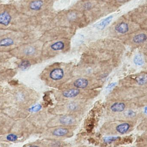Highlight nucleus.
<instances>
[{
  "label": "nucleus",
  "instance_id": "nucleus-6",
  "mask_svg": "<svg viewBox=\"0 0 147 147\" xmlns=\"http://www.w3.org/2000/svg\"><path fill=\"white\" fill-rule=\"evenodd\" d=\"M125 108L126 105L124 103L116 102L111 105V109L113 112H121L125 110Z\"/></svg>",
  "mask_w": 147,
  "mask_h": 147
},
{
  "label": "nucleus",
  "instance_id": "nucleus-19",
  "mask_svg": "<svg viewBox=\"0 0 147 147\" xmlns=\"http://www.w3.org/2000/svg\"><path fill=\"white\" fill-rule=\"evenodd\" d=\"M18 139V136L14 134H9L7 136V140L9 141H16Z\"/></svg>",
  "mask_w": 147,
  "mask_h": 147
},
{
  "label": "nucleus",
  "instance_id": "nucleus-7",
  "mask_svg": "<svg viewBox=\"0 0 147 147\" xmlns=\"http://www.w3.org/2000/svg\"><path fill=\"white\" fill-rule=\"evenodd\" d=\"M44 2L42 0H35L33 1L29 5L30 8L34 11H38L40 10L43 6Z\"/></svg>",
  "mask_w": 147,
  "mask_h": 147
},
{
  "label": "nucleus",
  "instance_id": "nucleus-24",
  "mask_svg": "<svg viewBox=\"0 0 147 147\" xmlns=\"http://www.w3.org/2000/svg\"><path fill=\"white\" fill-rule=\"evenodd\" d=\"M117 84V83L116 82H114V83H111V84L109 85V86H108L106 89H108V90H111V89H112L113 87L115 86Z\"/></svg>",
  "mask_w": 147,
  "mask_h": 147
},
{
  "label": "nucleus",
  "instance_id": "nucleus-17",
  "mask_svg": "<svg viewBox=\"0 0 147 147\" xmlns=\"http://www.w3.org/2000/svg\"><path fill=\"white\" fill-rule=\"evenodd\" d=\"M121 140L120 137H116V136H109V137H105L103 138V141L105 143H112L115 141Z\"/></svg>",
  "mask_w": 147,
  "mask_h": 147
},
{
  "label": "nucleus",
  "instance_id": "nucleus-1",
  "mask_svg": "<svg viewBox=\"0 0 147 147\" xmlns=\"http://www.w3.org/2000/svg\"><path fill=\"white\" fill-rule=\"evenodd\" d=\"M64 75V72L63 69L60 68H56L51 71L49 76L53 80H59L63 78Z\"/></svg>",
  "mask_w": 147,
  "mask_h": 147
},
{
  "label": "nucleus",
  "instance_id": "nucleus-20",
  "mask_svg": "<svg viewBox=\"0 0 147 147\" xmlns=\"http://www.w3.org/2000/svg\"><path fill=\"white\" fill-rule=\"evenodd\" d=\"M41 108H42V106L40 105H34V106L31 107L29 109V111L32 112H38V111L40 110Z\"/></svg>",
  "mask_w": 147,
  "mask_h": 147
},
{
  "label": "nucleus",
  "instance_id": "nucleus-9",
  "mask_svg": "<svg viewBox=\"0 0 147 147\" xmlns=\"http://www.w3.org/2000/svg\"><path fill=\"white\" fill-rule=\"evenodd\" d=\"M80 91L77 89H72L68 90L65 91L63 92V96L66 98H73L79 95Z\"/></svg>",
  "mask_w": 147,
  "mask_h": 147
},
{
  "label": "nucleus",
  "instance_id": "nucleus-10",
  "mask_svg": "<svg viewBox=\"0 0 147 147\" xmlns=\"http://www.w3.org/2000/svg\"><path fill=\"white\" fill-rule=\"evenodd\" d=\"M147 40L146 34L144 33L139 34L133 38V41L135 44H139L144 43Z\"/></svg>",
  "mask_w": 147,
  "mask_h": 147
},
{
  "label": "nucleus",
  "instance_id": "nucleus-11",
  "mask_svg": "<svg viewBox=\"0 0 147 147\" xmlns=\"http://www.w3.org/2000/svg\"><path fill=\"white\" fill-rule=\"evenodd\" d=\"M69 133V130L65 128H59L55 129L53 132V135L56 136H63Z\"/></svg>",
  "mask_w": 147,
  "mask_h": 147
},
{
  "label": "nucleus",
  "instance_id": "nucleus-25",
  "mask_svg": "<svg viewBox=\"0 0 147 147\" xmlns=\"http://www.w3.org/2000/svg\"><path fill=\"white\" fill-rule=\"evenodd\" d=\"M69 108L71 110L75 109L77 108V105L74 103H72L70 104Z\"/></svg>",
  "mask_w": 147,
  "mask_h": 147
},
{
  "label": "nucleus",
  "instance_id": "nucleus-2",
  "mask_svg": "<svg viewBox=\"0 0 147 147\" xmlns=\"http://www.w3.org/2000/svg\"><path fill=\"white\" fill-rule=\"evenodd\" d=\"M11 20V16L7 11L0 13V25L7 26Z\"/></svg>",
  "mask_w": 147,
  "mask_h": 147
},
{
  "label": "nucleus",
  "instance_id": "nucleus-27",
  "mask_svg": "<svg viewBox=\"0 0 147 147\" xmlns=\"http://www.w3.org/2000/svg\"><path fill=\"white\" fill-rule=\"evenodd\" d=\"M84 7H85L86 9H89L91 7V4L90 3H87L85 4Z\"/></svg>",
  "mask_w": 147,
  "mask_h": 147
},
{
  "label": "nucleus",
  "instance_id": "nucleus-22",
  "mask_svg": "<svg viewBox=\"0 0 147 147\" xmlns=\"http://www.w3.org/2000/svg\"><path fill=\"white\" fill-rule=\"evenodd\" d=\"M125 115L128 117H133L135 116L136 113L132 110H128L125 112Z\"/></svg>",
  "mask_w": 147,
  "mask_h": 147
},
{
  "label": "nucleus",
  "instance_id": "nucleus-8",
  "mask_svg": "<svg viewBox=\"0 0 147 147\" xmlns=\"http://www.w3.org/2000/svg\"><path fill=\"white\" fill-rule=\"evenodd\" d=\"M130 126L127 123H124L119 124L116 127L117 131L121 134H126L130 128Z\"/></svg>",
  "mask_w": 147,
  "mask_h": 147
},
{
  "label": "nucleus",
  "instance_id": "nucleus-4",
  "mask_svg": "<svg viewBox=\"0 0 147 147\" xmlns=\"http://www.w3.org/2000/svg\"><path fill=\"white\" fill-rule=\"evenodd\" d=\"M113 16H110L107 18H105L101 22L97 24L96 28L99 30H103L107 26H108L111 22L113 19Z\"/></svg>",
  "mask_w": 147,
  "mask_h": 147
},
{
  "label": "nucleus",
  "instance_id": "nucleus-29",
  "mask_svg": "<svg viewBox=\"0 0 147 147\" xmlns=\"http://www.w3.org/2000/svg\"><path fill=\"white\" fill-rule=\"evenodd\" d=\"M29 147H39L38 146H29Z\"/></svg>",
  "mask_w": 147,
  "mask_h": 147
},
{
  "label": "nucleus",
  "instance_id": "nucleus-16",
  "mask_svg": "<svg viewBox=\"0 0 147 147\" xmlns=\"http://www.w3.org/2000/svg\"><path fill=\"white\" fill-rule=\"evenodd\" d=\"M134 62L135 64L138 66H142L144 65V61L142 55L137 54L134 58Z\"/></svg>",
  "mask_w": 147,
  "mask_h": 147
},
{
  "label": "nucleus",
  "instance_id": "nucleus-21",
  "mask_svg": "<svg viewBox=\"0 0 147 147\" xmlns=\"http://www.w3.org/2000/svg\"><path fill=\"white\" fill-rule=\"evenodd\" d=\"M35 51L34 48L32 47H29L25 50V53L26 55H30L33 54Z\"/></svg>",
  "mask_w": 147,
  "mask_h": 147
},
{
  "label": "nucleus",
  "instance_id": "nucleus-3",
  "mask_svg": "<svg viewBox=\"0 0 147 147\" xmlns=\"http://www.w3.org/2000/svg\"><path fill=\"white\" fill-rule=\"evenodd\" d=\"M115 29L117 32L122 34H124L128 32L129 30V26L127 23L122 22L116 26Z\"/></svg>",
  "mask_w": 147,
  "mask_h": 147
},
{
  "label": "nucleus",
  "instance_id": "nucleus-12",
  "mask_svg": "<svg viewBox=\"0 0 147 147\" xmlns=\"http://www.w3.org/2000/svg\"><path fill=\"white\" fill-rule=\"evenodd\" d=\"M14 45V41L9 38H4L0 40L1 47H8Z\"/></svg>",
  "mask_w": 147,
  "mask_h": 147
},
{
  "label": "nucleus",
  "instance_id": "nucleus-26",
  "mask_svg": "<svg viewBox=\"0 0 147 147\" xmlns=\"http://www.w3.org/2000/svg\"><path fill=\"white\" fill-rule=\"evenodd\" d=\"M69 18L70 20H74L76 18V15L74 13H71L69 16Z\"/></svg>",
  "mask_w": 147,
  "mask_h": 147
},
{
  "label": "nucleus",
  "instance_id": "nucleus-13",
  "mask_svg": "<svg viewBox=\"0 0 147 147\" xmlns=\"http://www.w3.org/2000/svg\"><path fill=\"white\" fill-rule=\"evenodd\" d=\"M74 119L70 116H64L62 117L60 119V122L64 125H70L72 124L74 122Z\"/></svg>",
  "mask_w": 147,
  "mask_h": 147
},
{
  "label": "nucleus",
  "instance_id": "nucleus-5",
  "mask_svg": "<svg viewBox=\"0 0 147 147\" xmlns=\"http://www.w3.org/2000/svg\"><path fill=\"white\" fill-rule=\"evenodd\" d=\"M88 85V81L87 79L85 78H79L76 80L74 83V86L77 88L84 89L86 88Z\"/></svg>",
  "mask_w": 147,
  "mask_h": 147
},
{
  "label": "nucleus",
  "instance_id": "nucleus-23",
  "mask_svg": "<svg viewBox=\"0 0 147 147\" xmlns=\"http://www.w3.org/2000/svg\"><path fill=\"white\" fill-rule=\"evenodd\" d=\"M133 142V139L131 137H127L123 139L122 141V143L123 144H129Z\"/></svg>",
  "mask_w": 147,
  "mask_h": 147
},
{
  "label": "nucleus",
  "instance_id": "nucleus-14",
  "mask_svg": "<svg viewBox=\"0 0 147 147\" xmlns=\"http://www.w3.org/2000/svg\"><path fill=\"white\" fill-rule=\"evenodd\" d=\"M31 65L30 62L28 60L25 59V60H22L19 63L18 67L21 70L25 71L28 69L30 68Z\"/></svg>",
  "mask_w": 147,
  "mask_h": 147
},
{
  "label": "nucleus",
  "instance_id": "nucleus-28",
  "mask_svg": "<svg viewBox=\"0 0 147 147\" xmlns=\"http://www.w3.org/2000/svg\"><path fill=\"white\" fill-rule=\"evenodd\" d=\"M144 113H145V114L147 115V106L144 108Z\"/></svg>",
  "mask_w": 147,
  "mask_h": 147
},
{
  "label": "nucleus",
  "instance_id": "nucleus-15",
  "mask_svg": "<svg viewBox=\"0 0 147 147\" xmlns=\"http://www.w3.org/2000/svg\"><path fill=\"white\" fill-rule=\"evenodd\" d=\"M65 45L62 41H57L51 45V48L53 51H57L63 50L64 48Z\"/></svg>",
  "mask_w": 147,
  "mask_h": 147
},
{
  "label": "nucleus",
  "instance_id": "nucleus-30",
  "mask_svg": "<svg viewBox=\"0 0 147 147\" xmlns=\"http://www.w3.org/2000/svg\"><path fill=\"white\" fill-rule=\"evenodd\" d=\"M118 1H123V0H118Z\"/></svg>",
  "mask_w": 147,
  "mask_h": 147
},
{
  "label": "nucleus",
  "instance_id": "nucleus-18",
  "mask_svg": "<svg viewBox=\"0 0 147 147\" xmlns=\"http://www.w3.org/2000/svg\"><path fill=\"white\" fill-rule=\"evenodd\" d=\"M137 84L140 85H143L147 82V77L146 75H142L136 79Z\"/></svg>",
  "mask_w": 147,
  "mask_h": 147
}]
</instances>
